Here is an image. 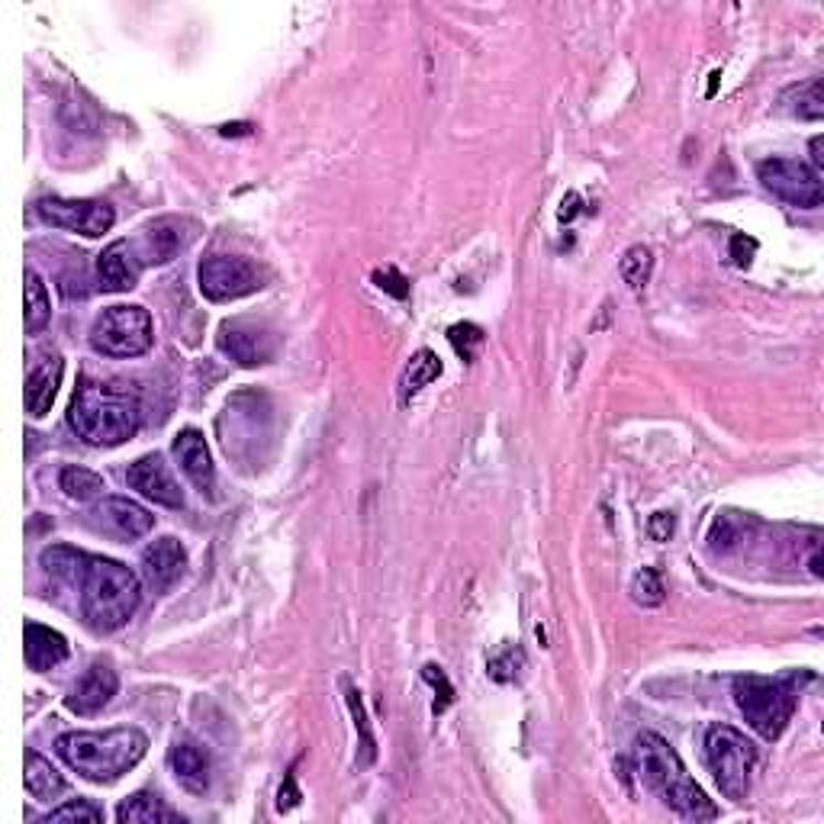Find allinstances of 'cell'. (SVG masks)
<instances>
[{
  "label": "cell",
  "mask_w": 824,
  "mask_h": 824,
  "mask_svg": "<svg viewBox=\"0 0 824 824\" xmlns=\"http://www.w3.org/2000/svg\"><path fill=\"white\" fill-rule=\"evenodd\" d=\"M422 676H426V683H432L435 693H438V699H435V715H441L445 708L454 703V686L448 683L445 670L435 667V664H426V667H422Z\"/></svg>",
  "instance_id": "cell-35"
},
{
  "label": "cell",
  "mask_w": 824,
  "mask_h": 824,
  "mask_svg": "<svg viewBox=\"0 0 824 824\" xmlns=\"http://www.w3.org/2000/svg\"><path fill=\"white\" fill-rule=\"evenodd\" d=\"M68 422L87 445H122L142 426V406L136 393L114 387V384H97V381H81V387L72 396L68 406Z\"/></svg>",
  "instance_id": "cell-3"
},
{
  "label": "cell",
  "mask_w": 824,
  "mask_h": 824,
  "mask_svg": "<svg viewBox=\"0 0 824 824\" xmlns=\"http://www.w3.org/2000/svg\"><path fill=\"white\" fill-rule=\"evenodd\" d=\"M149 750V738L139 728L110 731H68L55 741V753L90 783H117Z\"/></svg>",
  "instance_id": "cell-2"
},
{
  "label": "cell",
  "mask_w": 824,
  "mask_h": 824,
  "mask_svg": "<svg viewBox=\"0 0 824 824\" xmlns=\"http://www.w3.org/2000/svg\"><path fill=\"white\" fill-rule=\"evenodd\" d=\"M94 515H97V522H100V528H104V532L117 535V538H122V542L142 538V535H149V532H152V525H156V515H152V512L142 510V506H139V503H132V500H119V496L104 500Z\"/></svg>",
  "instance_id": "cell-16"
},
{
  "label": "cell",
  "mask_w": 824,
  "mask_h": 824,
  "mask_svg": "<svg viewBox=\"0 0 824 824\" xmlns=\"http://www.w3.org/2000/svg\"><path fill=\"white\" fill-rule=\"evenodd\" d=\"M783 107L792 117L802 119H822L824 100H822V78H809L805 84H795L783 94Z\"/></svg>",
  "instance_id": "cell-26"
},
{
  "label": "cell",
  "mask_w": 824,
  "mask_h": 824,
  "mask_svg": "<svg viewBox=\"0 0 824 824\" xmlns=\"http://www.w3.org/2000/svg\"><path fill=\"white\" fill-rule=\"evenodd\" d=\"M139 602H142V584L126 564L90 557L87 574L81 580V616L87 629L100 634L122 629L136 616Z\"/></svg>",
  "instance_id": "cell-4"
},
{
  "label": "cell",
  "mask_w": 824,
  "mask_h": 824,
  "mask_svg": "<svg viewBox=\"0 0 824 824\" xmlns=\"http://www.w3.org/2000/svg\"><path fill=\"white\" fill-rule=\"evenodd\" d=\"M735 703L747 718V725L763 741H777L795 715L799 696L785 679L747 673V676H735Z\"/></svg>",
  "instance_id": "cell-5"
},
{
  "label": "cell",
  "mask_w": 824,
  "mask_h": 824,
  "mask_svg": "<svg viewBox=\"0 0 824 824\" xmlns=\"http://www.w3.org/2000/svg\"><path fill=\"white\" fill-rule=\"evenodd\" d=\"M753 252H757V242L747 236H735L731 238V258H735V265L738 268H747L750 261H753Z\"/></svg>",
  "instance_id": "cell-39"
},
{
  "label": "cell",
  "mask_w": 824,
  "mask_h": 824,
  "mask_svg": "<svg viewBox=\"0 0 824 824\" xmlns=\"http://www.w3.org/2000/svg\"><path fill=\"white\" fill-rule=\"evenodd\" d=\"M126 480H129V486H132L139 496L152 500L158 506H168V510H181V506H184V493H181L178 480L171 477V471H168V464H164L161 454H146V458H139V461L129 468Z\"/></svg>",
  "instance_id": "cell-11"
},
{
  "label": "cell",
  "mask_w": 824,
  "mask_h": 824,
  "mask_svg": "<svg viewBox=\"0 0 824 824\" xmlns=\"http://www.w3.org/2000/svg\"><path fill=\"white\" fill-rule=\"evenodd\" d=\"M58 490L68 496V500H78V503H87V500H97L107 486H104V477L87 468H78V464H68L58 473Z\"/></svg>",
  "instance_id": "cell-27"
},
{
  "label": "cell",
  "mask_w": 824,
  "mask_h": 824,
  "mask_svg": "<svg viewBox=\"0 0 824 824\" xmlns=\"http://www.w3.org/2000/svg\"><path fill=\"white\" fill-rule=\"evenodd\" d=\"M23 641H26V648H23L26 651V664H30V670H36V673L55 670L58 664H65L68 654H72L65 634H58L55 629H45V625H36V622L26 625Z\"/></svg>",
  "instance_id": "cell-19"
},
{
  "label": "cell",
  "mask_w": 824,
  "mask_h": 824,
  "mask_svg": "<svg viewBox=\"0 0 824 824\" xmlns=\"http://www.w3.org/2000/svg\"><path fill=\"white\" fill-rule=\"evenodd\" d=\"M374 280H377V287H381V290H387V293L396 297V300H403V297L409 293V280L399 275L396 268H387V271L381 268V271H374Z\"/></svg>",
  "instance_id": "cell-36"
},
{
  "label": "cell",
  "mask_w": 824,
  "mask_h": 824,
  "mask_svg": "<svg viewBox=\"0 0 824 824\" xmlns=\"http://www.w3.org/2000/svg\"><path fill=\"white\" fill-rule=\"evenodd\" d=\"M168 763L174 780L184 785L191 795H203L210 785V753L196 741H174L168 750Z\"/></svg>",
  "instance_id": "cell-18"
},
{
  "label": "cell",
  "mask_w": 824,
  "mask_h": 824,
  "mask_svg": "<svg viewBox=\"0 0 824 824\" xmlns=\"http://www.w3.org/2000/svg\"><path fill=\"white\" fill-rule=\"evenodd\" d=\"M139 271H142V258L136 252V242H126V238L107 245L104 255L97 258V280L110 293L132 290L136 280H139Z\"/></svg>",
  "instance_id": "cell-15"
},
{
  "label": "cell",
  "mask_w": 824,
  "mask_h": 824,
  "mask_svg": "<svg viewBox=\"0 0 824 824\" xmlns=\"http://www.w3.org/2000/svg\"><path fill=\"white\" fill-rule=\"evenodd\" d=\"M577 213H580V196L567 194L564 196V203H560V213H557V216H560V223H570Z\"/></svg>",
  "instance_id": "cell-40"
},
{
  "label": "cell",
  "mask_w": 824,
  "mask_h": 824,
  "mask_svg": "<svg viewBox=\"0 0 824 824\" xmlns=\"http://www.w3.org/2000/svg\"><path fill=\"white\" fill-rule=\"evenodd\" d=\"M220 349L229 354L236 364H242V367H258V364L271 361L275 339L261 325L236 319V322H223V329H220Z\"/></svg>",
  "instance_id": "cell-12"
},
{
  "label": "cell",
  "mask_w": 824,
  "mask_h": 824,
  "mask_svg": "<svg viewBox=\"0 0 824 824\" xmlns=\"http://www.w3.org/2000/svg\"><path fill=\"white\" fill-rule=\"evenodd\" d=\"M117 689V670L110 667V664H104V661H97V664L87 670L78 683L72 686V693L65 696V703H68L72 711H78V715H97V711H104V708L114 703Z\"/></svg>",
  "instance_id": "cell-14"
},
{
  "label": "cell",
  "mask_w": 824,
  "mask_h": 824,
  "mask_svg": "<svg viewBox=\"0 0 824 824\" xmlns=\"http://www.w3.org/2000/svg\"><path fill=\"white\" fill-rule=\"evenodd\" d=\"M40 564H42V570H45V577L62 580V584H78L81 587V580H84V574H87L90 557H87V554H81V550L68 548V545H52V548L42 550Z\"/></svg>",
  "instance_id": "cell-23"
},
{
  "label": "cell",
  "mask_w": 824,
  "mask_h": 824,
  "mask_svg": "<svg viewBox=\"0 0 824 824\" xmlns=\"http://www.w3.org/2000/svg\"><path fill=\"white\" fill-rule=\"evenodd\" d=\"M119 824H171L181 822V815L156 792H136L117 809Z\"/></svg>",
  "instance_id": "cell-21"
},
{
  "label": "cell",
  "mask_w": 824,
  "mask_h": 824,
  "mask_svg": "<svg viewBox=\"0 0 824 824\" xmlns=\"http://www.w3.org/2000/svg\"><path fill=\"white\" fill-rule=\"evenodd\" d=\"M634 770L641 783L648 785L667 809L683 815L686 822H711L718 818V809L711 805L706 792L686 777V767L679 753L654 731L638 735L634 741Z\"/></svg>",
  "instance_id": "cell-1"
},
{
  "label": "cell",
  "mask_w": 824,
  "mask_h": 824,
  "mask_svg": "<svg viewBox=\"0 0 824 824\" xmlns=\"http://www.w3.org/2000/svg\"><path fill=\"white\" fill-rule=\"evenodd\" d=\"M42 223L55 229L81 233L87 238L104 236L117 223V210L107 200H68V196H45L36 203Z\"/></svg>",
  "instance_id": "cell-10"
},
{
  "label": "cell",
  "mask_w": 824,
  "mask_h": 824,
  "mask_svg": "<svg viewBox=\"0 0 824 824\" xmlns=\"http://www.w3.org/2000/svg\"><path fill=\"white\" fill-rule=\"evenodd\" d=\"M651 271H654V255L651 248L644 245H631L629 252L622 255V265H619V275L629 283L634 293H641L651 280Z\"/></svg>",
  "instance_id": "cell-30"
},
{
  "label": "cell",
  "mask_w": 824,
  "mask_h": 824,
  "mask_svg": "<svg viewBox=\"0 0 824 824\" xmlns=\"http://www.w3.org/2000/svg\"><path fill=\"white\" fill-rule=\"evenodd\" d=\"M152 342H156L152 315L142 307H110L97 315L90 329L94 352L107 357H139L152 349Z\"/></svg>",
  "instance_id": "cell-7"
},
{
  "label": "cell",
  "mask_w": 824,
  "mask_h": 824,
  "mask_svg": "<svg viewBox=\"0 0 824 824\" xmlns=\"http://www.w3.org/2000/svg\"><path fill=\"white\" fill-rule=\"evenodd\" d=\"M673 528H676L673 512H654V515H651V522H648V535H651L654 542H670Z\"/></svg>",
  "instance_id": "cell-37"
},
{
  "label": "cell",
  "mask_w": 824,
  "mask_h": 824,
  "mask_svg": "<svg viewBox=\"0 0 824 824\" xmlns=\"http://www.w3.org/2000/svg\"><path fill=\"white\" fill-rule=\"evenodd\" d=\"M718 78H721V72H711V87H708V97L715 94V87H718Z\"/></svg>",
  "instance_id": "cell-42"
},
{
  "label": "cell",
  "mask_w": 824,
  "mask_h": 824,
  "mask_svg": "<svg viewBox=\"0 0 824 824\" xmlns=\"http://www.w3.org/2000/svg\"><path fill=\"white\" fill-rule=\"evenodd\" d=\"M58 822L97 824V822H104V809H100V805H94V802H87V799H72V802H65V805L52 809V812L42 818V824H58Z\"/></svg>",
  "instance_id": "cell-32"
},
{
  "label": "cell",
  "mask_w": 824,
  "mask_h": 824,
  "mask_svg": "<svg viewBox=\"0 0 824 824\" xmlns=\"http://www.w3.org/2000/svg\"><path fill=\"white\" fill-rule=\"evenodd\" d=\"M448 342H451V349L461 354L464 361H473L477 352L483 349V329L473 325V322H458V325L448 329Z\"/></svg>",
  "instance_id": "cell-33"
},
{
  "label": "cell",
  "mask_w": 824,
  "mask_h": 824,
  "mask_svg": "<svg viewBox=\"0 0 824 824\" xmlns=\"http://www.w3.org/2000/svg\"><path fill=\"white\" fill-rule=\"evenodd\" d=\"M23 780H26V792L36 802H52V799H58L65 792L62 773L42 753H36V750H26V773H23Z\"/></svg>",
  "instance_id": "cell-25"
},
{
  "label": "cell",
  "mask_w": 824,
  "mask_h": 824,
  "mask_svg": "<svg viewBox=\"0 0 824 824\" xmlns=\"http://www.w3.org/2000/svg\"><path fill=\"white\" fill-rule=\"evenodd\" d=\"M664 596H667V589H664V577H661L657 567H641L634 574V580H631V599L638 606H661Z\"/></svg>",
  "instance_id": "cell-31"
},
{
  "label": "cell",
  "mask_w": 824,
  "mask_h": 824,
  "mask_svg": "<svg viewBox=\"0 0 824 824\" xmlns=\"http://www.w3.org/2000/svg\"><path fill=\"white\" fill-rule=\"evenodd\" d=\"M757 178H760V184H763L770 194L780 196L789 206H799V210H815V206H822V174H818L815 168H809L805 161L767 158V161L757 164Z\"/></svg>",
  "instance_id": "cell-9"
},
{
  "label": "cell",
  "mask_w": 824,
  "mask_h": 824,
  "mask_svg": "<svg viewBox=\"0 0 824 824\" xmlns=\"http://www.w3.org/2000/svg\"><path fill=\"white\" fill-rule=\"evenodd\" d=\"M62 371H65L62 357H42L33 367V374L26 377V413L33 419H42L52 409L58 384H62Z\"/></svg>",
  "instance_id": "cell-20"
},
{
  "label": "cell",
  "mask_w": 824,
  "mask_h": 824,
  "mask_svg": "<svg viewBox=\"0 0 824 824\" xmlns=\"http://www.w3.org/2000/svg\"><path fill=\"white\" fill-rule=\"evenodd\" d=\"M52 319V300L42 277L30 268L26 271V335H40Z\"/></svg>",
  "instance_id": "cell-29"
},
{
  "label": "cell",
  "mask_w": 824,
  "mask_h": 824,
  "mask_svg": "<svg viewBox=\"0 0 824 824\" xmlns=\"http://www.w3.org/2000/svg\"><path fill=\"white\" fill-rule=\"evenodd\" d=\"M345 686V699H349V711L354 718V728H357V738H361V747H357V767H371L377 760V745H374V731H371V721H367V711H364V703H361V693L352 686V679H342Z\"/></svg>",
  "instance_id": "cell-28"
},
{
  "label": "cell",
  "mask_w": 824,
  "mask_h": 824,
  "mask_svg": "<svg viewBox=\"0 0 824 824\" xmlns=\"http://www.w3.org/2000/svg\"><path fill=\"white\" fill-rule=\"evenodd\" d=\"M706 763L725 799L741 802L750 789V770L757 763V747L731 725H711L706 731Z\"/></svg>",
  "instance_id": "cell-6"
},
{
  "label": "cell",
  "mask_w": 824,
  "mask_h": 824,
  "mask_svg": "<svg viewBox=\"0 0 824 824\" xmlns=\"http://www.w3.org/2000/svg\"><path fill=\"white\" fill-rule=\"evenodd\" d=\"M812 161H815V171H818V168H822V161H824L822 136H815V139H812Z\"/></svg>",
  "instance_id": "cell-41"
},
{
  "label": "cell",
  "mask_w": 824,
  "mask_h": 824,
  "mask_svg": "<svg viewBox=\"0 0 824 824\" xmlns=\"http://www.w3.org/2000/svg\"><path fill=\"white\" fill-rule=\"evenodd\" d=\"M142 245H146L142 265H168V261L178 255V248L184 245V236H181L178 220H158L156 226L146 229Z\"/></svg>",
  "instance_id": "cell-24"
},
{
  "label": "cell",
  "mask_w": 824,
  "mask_h": 824,
  "mask_svg": "<svg viewBox=\"0 0 824 824\" xmlns=\"http://www.w3.org/2000/svg\"><path fill=\"white\" fill-rule=\"evenodd\" d=\"M171 451L178 458V468L194 483L196 493L213 496L216 493V468H213V458H210V448H206L203 432L200 429H181V432L174 435Z\"/></svg>",
  "instance_id": "cell-13"
},
{
  "label": "cell",
  "mask_w": 824,
  "mask_h": 824,
  "mask_svg": "<svg viewBox=\"0 0 824 824\" xmlns=\"http://www.w3.org/2000/svg\"><path fill=\"white\" fill-rule=\"evenodd\" d=\"M525 670V654H522V648H503L500 654H493L490 657V664H486V673L496 679V683H512L518 673Z\"/></svg>",
  "instance_id": "cell-34"
},
{
  "label": "cell",
  "mask_w": 824,
  "mask_h": 824,
  "mask_svg": "<svg viewBox=\"0 0 824 824\" xmlns=\"http://www.w3.org/2000/svg\"><path fill=\"white\" fill-rule=\"evenodd\" d=\"M142 567H146V580L161 592V589H168L171 584L181 580V574L188 567V550L178 538L164 535V538H158L142 550Z\"/></svg>",
  "instance_id": "cell-17"
},
{
  "label": "cell",
  "mask_w": 824,
  "mask_h": 824,
  "mask_svg": "<svg viewBox=\"0 0 824 824\" xmlns=\"http://www.w3.org/2000/svg\"><path fill=\"white\" fill-rule=\"evenodd\" d=\"M300 789H297V780H293V773L283 780V785H280V792H277V809L280 812H290V809H297L300 805Z\"/></svg>",
  "instance_id": "cell-38"
},
{
  "label": "cell",
  "mask_w": 824,
  "mask_h": 824,
  "mask_svg": "<svg viewBox=\"0 0 824 824\" xmlns=\"http://www.w3.org/2000/svg\"><path fill=\"white\" fill-rule=\"evenodd\" d=\"M441 377V357L429 349H419V352L409 357V364L403 367V377H399V399L409 403L413 396L426 390L429 384H435Z\"/></svg>",
  "instance_id": "cell-22"
},
{
  "label": "cell",
  "mask_w": 824,
  "mask_h": 824,
  "mask_svg": "<svg viewBox=\"0 0 824 824\" xmlns=\"http://www.w3.org/2000/svg\"><path fill=\"white\" fill-rule=\"evenodd\" d=\"M196 277H200V293L210 303H233L242 297H252L268 280V275L255 261L236 258V255H213L200 261Z\"/></svg>",
  "instance_id": "cell-8"
}]
</instances>
